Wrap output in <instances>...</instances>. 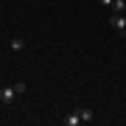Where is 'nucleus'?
I'll return each instance as SVG.
<instances>
[{
  "instance_id": "obj_5",
  "label": "nucleus",
  "mask_w": 126,
  "mask_h": 126,
  "mask_svg": "<svg viewBox=\"0 0 126 126\" xmlns=\"http://www.w3.org/2000/svg\"><path fill=\"white\" fill-rule=\"evenodd\" d=\"M109 9H112V14H123V11H126V0H112Z\"/></svg>"
},
{
  "instance_id": "obj_9",
  "label": "nucleus",
  "mask_w": 126,
  "mask_h": 126,
  "mask_svg": "<svg viewBox=\"0 0 126 126\" xmlns=\"http://www.w3.org/2000/svg\"><path fill=\"white\" fill-rule=\"evenodd\" d=\"M118 34H121V36H126V28H121V31H118Z\"/></svg>"
},
{
  "instance_id": "obj_2",
  "label": "nucleus",
  "mask_w": 126,
  "mask_h": 126,
  "mask_svg": "<svg viewBox=\"0 0 126 126\" xmlns=\"http://www.w3.org/2000/svg\"><path fill=\"white\" fill-rule=\"evenodd\" d=\"M62 123H64V126H79V123H81V115H79V109L67 112V115L62 118Z\"/></svg>"
},
{
  "instance_id": "obj_3",
  "label": "nucleus",
  "mask_w": 126,
  "mask_h": 126,
  "mask_svg": "<svg viewBox=\"0 0 126 126\" xmlns=\"http://www.w3.org/2000/svg\"><path fill=\"white\" fill-rule=\"evenodd\" d=\"M109 25L121 31V28H126V17H123V14H112V17H109Z\"/></svg>"
},
{
  "instance_id": "obj_4",
  "label": "nucleus",
  "mask_w": 126,
  "mask_h": 126,
  "mask_svg": "<svg viewBox=\"0 0 126 126\" xmlns=\"http://www.w3.org/2000/svg\"><path fill=\"white\" fill-rule=\"evenodd\" d=\"M79 115H81V123H90L93 121V107H79Z\"/></svg>"
},
{
  "instance_id": "obj_7",
  "label": "nucleus",
  "mask_w": 126,
  "mask_h": 126,
  "mask_svg": "<svg viewBox=\"0 0 126 126\" xmlns=\"http://www.w3.org/2000/svg\"><path fill=\"white\" fill-rule=\"evenodd\" d=\"M14 90H17V95H20V93L28 90V84H25V81H14Z\"/></svg>"
},
{
  "instance_id": "obj_1",
  "label": "nucleus",
  "mask_w": 126,
  "mask_h": 126,
  "mask_svg": "<svg viewBox=\"0 0 126 126\" xmlns=\"http://www.w3.org/2000/svg\"><path fill=\"white\" fill-rule=\"evenodd\" d=\"M14 95H17L14 84H6V87H0V101H3V104H11V101H14Z\"/></svg>"
},
{
  "instance_id": "obj_6",
  "label": "nucleus",
  "mask_w": 126,
  "mask_h": 126,
  "mask_svg": "<svg viewBox=\"0 0 126 126\" xmlns=\"http://www.w3.org/2000/svg\"><path fill=\"white\" fill-rule=\"evenodd\" d=\"M9 45H11V50H23L25 48V39H23V36H11Z\"/></svg>"
},
{
  "instance_id": "obj_8",
  "label": "nucleus",
  "mask_w": 126,
  "mask_h": 126,
  "mask_svg": "<svg viewBox=\"0 0 126 126\" xmlns=\"http://www.w3.org/2000/svg\"><path fill=\"white\" fill-rule=\"evenodd\" d=\"M98 3H101V6H112V0H98Z\"/></svg>"
}]
</instances>
